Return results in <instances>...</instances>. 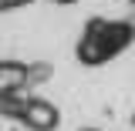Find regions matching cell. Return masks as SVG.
Listing matches in <instances>:
<instances>
[{
  "label": "cell",
  "instance_id": "obj_1",
  "mask_svg": "<svg viewBox=\"0 0 135 131\" xmlns=\"http://www.w3.org/2000/svg\"><path fill=\"white\" fill-rule=\"evenodd\" d=\"M135 44V24L132 20H108V17H91L78 34L74 57L84 67H101L122 57Z\"/></svg>",
  "mask_w": 135,
  "mask_h": 131
},
{
  "label": "cell",
  "instance_id": "obj_2",
  "mask_svg": "<svg viewBox=\"0 0 135 131\" xmlns=\"http://www.w3.org/2000/svg\"><path fill=\"white\" fill-rule=\"evenodd\" d=\"M57 124H61L57 104L37 98V94H27L24 114H20V128H27V131H57Z\"/></svg>",
  "mask_w": 135,
  "mask_h": 131
},
{
  "label": "cell",
  "instance_id": "obj_3",
  "mask_svg": "<svg viewBox=\"0 0 135 131\" xmlns=\"http://www.w3.org/2000/svg\"><path fill=\"white\" fill-rule=\"evenodd\" d=\"M51 3H61V7H68V3H78V0H51Z\"/></svg>",
  "mask_w": 135,
  "mask_h": 131
},
{
  "label": "cell",
  "instance_id": "obj_4",
  "mask_svg": "<svg viewBox=\"0 0 135 131\" xmlns=\"http://www.w3.org/2000/svg\"><path fill=\"white\" fill-rule=\"evenodd\" d=\"M84 131H98V128H84Z\"/></svg>",
  "mask_w": 135,
  "mask_h": 131
}]
</instances>
